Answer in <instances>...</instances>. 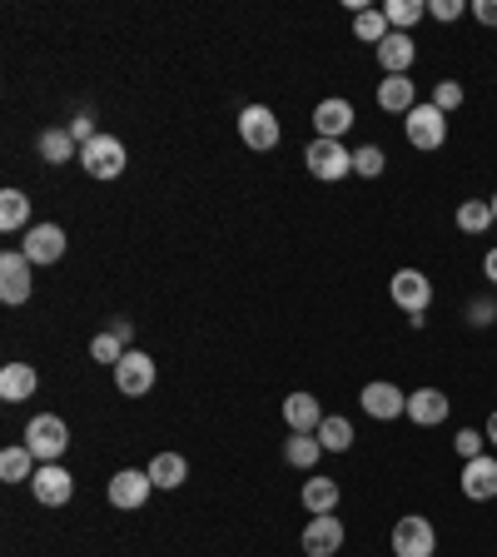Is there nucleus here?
<instances>
[{"label":"nucleus","instance_id":"obj_14","mask_svg":"<svg viewBox=\"0 0 497 557\" xmlns=\"http://www.w3.org/2000/svg\"><path fill=\"white\" fill-rule=\"evenodd\" d=\"M458 483H463V498L468 503H493L497 498V458H493V453H483V458H468Z\"/></svg>","mask_w":497,"mask_h":557},{"label":"nucleus","instance_id":"obj_28","mask_svg":"<svg viewBox=\"0 0 497 557\" xmlns=\"http://www.w3.org/2000/svg\"><path fill=\"white\" fill-rule=\"evenodd\" d=\"M30 224V199L21 195V189H0V230L15 234Z\"/></svg>","mask_w":497,"mask_h":557},{"label":"nucleus","instance_id":"obj_41","mask_svg":"<svg viewBox=\"0 0 497 557\" xmlns=\"http://www.w3.org/2000/svg\"><path fill=\"white\" fill-rule=\"evenodd\" d=\"M483 274H487V284H497V244L483 255Z\"/></svg>","mask_w":497,"mask_h":557},{"label":"nucleus","instance_id":"obj_16","mask_svg":"<svg viewBox=\"0 0 497 557\" xmlns=\"http://www.w3.org/2000/svg\"><path fill=\"white\" fill-rule=\"evenodd\" d=\"M353 120H359L353 115V104L338 100V95L313 104V129H319V139H344L348 129H353Z\"/></svg>","mask_w":497,"mask_h":557},{"label":"nucleus","instance_id":"obj_43","mask_svg":"<svg viewBox=\"0 0 497 557\" xmlns=\"http://www.w3.org/2000/svg\"><path fill=\"white\" fill-rule=\"evenodd\" d=\"M487 205H493V220H497V195H493V199H487Z\"/></svg>","mask_w":497,"mask_h":557},{"label":"nucleus","instance_id":"obj_23","mask_svg":"<svg viewBox=\"0 0 497 557\" xmlns=\"http://www.w3.org/2000/svg\"><path fill=\"white\" fill-rule=\"evenodd\" d=\"M145 473H150V483H154V487L174 493V487H179V483L189 478V463H185V453H154Z\"/></svg>","mask_w":497,"mask_h":557},{"label":"nucleus","instance_id":"obj_21","mask_svg":"<svg viewBox=\"0 0 497 557\" xmlns=\"http://www.w3.org/2000/svg\"><path fill=\"white\" fill-rule=\"evenodd\" d=\"M35 388H40V373L30 363H5L0 369V398L5 404H25V398H35Z\"/></svg>","mask_w":497,"mask_h":557},{"label":"nucleus","instance_id":"obj_18","mask_svg":"<svg viewBox=\"0 0 497 557\" xmlns=\"http://www.w3.org/2000/svg\"><path fill=\"white\" fill-rule=\"evenodd\" d=\"M324 418H328L324 404H319L313 394H303V388L284 398V423H289L294 433H319V423H324Z\"/></svg>","mask_w":497,"mask_h":557},{"label":"nucleus","instance_id":"obj_32","mask_svg":"<svg viewBox=\"0 0 497 557\" xmlns=\"http://www.w3.org/2000/svg\"><path fill=\"white\" fill-rule=\"evenodd\" d=\"M383 170H388V154H383L378 145H359V150H353V174H363V180H378Z\"/></svg>","mask_w":497,"mask_h":557},{"label":"nucleus","instance_id":"obj_3","mask_svg":"<svg viewBox=\"0 0 497 557\" xmlns=\"http://www.w3.org/2000/svg\"><path fill=\"white\" fill-rule=\"evenodd\" d=\"M303 164H309L313 180L334 185V180H348V170H353V154H348L344 139H309V145H303Z\"/></svg>","mask_w":497,"mask_h":557},{"label":"nucleus","instance_id":"obj_38","mask_svg":"<svg viewBox=\"0 0 497 557\" xmlns=\"http://www.w3.org/2000/svg\"><path fill=\"white\" fill-rule=\"evenodd\" d=\"M463 11H468L463 0H428V15H433V21H443V25H448V21H458V15H463Z\"/></svg>","mask_w":497,"mask_h":557},{"label":"nucleus","instance_id":"obj_11","mask_svg":"<svg viewBox=\"0 0 497 557\" xmlns=\"http://www.w3.org/2000/svg\"><path fill=\"white\" fill-rule=\"evenodd\" d=\"M30 493L40 508H60V503L75 498V478H70V468H60V463H40L30 478Z\"/></svg>","mask_w":497,"mask_h":557},{"label":"nucleus","instance_id":"obj_19","mask_svg":"<svg viewBox=\"0 0 497 557\" xmlns=\"http://www.w3.org/2000/svg\"><path fill=\"white\" fill-rule=\"evenodd\" d=\"M378 65H383V75H408L413 70V60H418V46H413V35H403V30H394L388 40H383L378 50Z\"/></svg>","mask_w":497,"mask_h":557},{"label":"nucleus","instance_id":"obj_24","mask_svg":"<svg viewBox=\"0 0 497 557\" xmlns=\"http://www.w3.org/2000/svg\"><path fill=\"white\" fill-rule=\"evenodd\" d=\"M40 160L46 164H70V160H80V145H75V135H70L65 125H50L46 135H40Z\"/></svg>","mask_w":497,"mask_h":557},{"label":"nucleus","instance_id":"obj_20","mask_svg":"<svg viewBox=\"0 0 497 557\" xmlns=\"http://www.w3.org/2000/svg\"><path fill=\"white\" fill-rule=\"evenodd\" d=\"M418 104V85L408 75H383L378 81V110L383 115H408Z\"/></svg>","mask_w":497,"mask_h":557},{"label":"nucleus","instance_id":"obj_22","mask_svg":"<svg viewBox=\"0 0 497 557\" xmlns=\"http://www.w3.org/2000/svg\"><path fill=\"white\" fill-rule=\"evenodd\" d=\"M299 503H303V512L309 518H324V512H334L338 508V483L334 478H303V493H299Z\"/></svg>","mask_w":497,"mask_h":557},{"label":"nucleus","instance_id":"obj_10","mask_svg":"<svg viewBox=\"0 0 497 557\" xmlns=\"http://www.w3.org/2000/svg\"><path fill=\"white\" fill-rule=\"evenodd\" d=\"M30 259H25V249H5V255H0V299L11 304H25L30 299V289H35V278H30Z\"/></svg>","mask_w":497,"mask_h":557},{"label":"nucleus","instance_id":"obj_4","mask_svg":"<svg viewBox=\"0 0 497 557\" xmlns=\"http://www.w3.org/2000/svg\"><path fill=\"white\" fill-rule=\"evenodd\" d=\"M403 129H408V145H413V150H443V139H448V115H443L433 100L428 104L418 100L403 115Z\"/></svg>","mask_w":497,"mask_h":557},{"label":"nucleus","instance_id":"obj_5","mask_svg":"<svg viewBox=\"0 0 497 557\" xmlns=\"http://www.w3.org/2000/svg\"><path fill=\"white\" fill-rule=\"evenodd\" d=\"M80 164H85L90 180H120L125 164H129V154H125V145H120L115 135H95L90 145H80Z\"/></svg>","mask_w":497,"mask_h":557},{"label":"nucleus","instance_id":"obj_6","mask_svg":"<svg viewBox=\"0 0 497 557\" xmlns=\"http://www.w3.org/2000/svg\"><path fill=\"white\" fill-rule=\"evenodd\" d=\"M388 299H394L408 319H413V313H428L433 309V278L423 274V269H398V274L388 278Z\"/></svg>","mask_w":497,"mask_h":557},{"label":"nucleus","instance_id":"obj_13","mask_svg":"<svg viewBox=\"0 0 497 557\" xmlns=\"http://www.w3.org/2000/svg\"><path fill=\"white\" fill-rule=\"evenodd\" d=\"M21 249H25V259H30L35 269L60 264V259H65V230H60V224H30Z\"/></svg>","mask_w":497,"mask_h":557},{"label":"nucleus","instance_id":"obj_12","mask_svg":"<svg viewBox=\"0 0 497 557\" xmlns=\"http://www.w3.org/2000/svg\"><path fill=\"white\" fill-rule=\"evenodd\" d=\"M115 388L125 398H145L154 388V359L150 354H139V348H129L125 359L115 363Z\"/></svg>","mask_w":497,"mask_h":557},{"label":"nucleus","instance_id":"obj_9","mask_svg":"<svg viewBox=\"0 0 497 557\" xmlns=\"http://www.w3.org/2000/svg\"><path fill=\"white\" fill-rule=\"evenodd\" d=\"M359 404H363V413L378 418V423H394V418H403V413H408V394L398 388V383H388V379L363 383Z\"/></svg>","mask_w":497,"mask_h":557},{"label":"nucleus","instance_id":"obj_1","mask_svg":"<svg viewBox=\"0 0 497 557\" xmlns=\"http://www.w3.org/2000/svg\"><path fill=\"white\" fill-rule=\"evenodd\" d=\"M25 448L35 453V463H60L70 448V429L60 413H35L25 423Z\"/></svg>","mask_w":497,"mask_h":557},{"label":"nucleus","instance_id":"obj_17","mask_svg":"<svg viewBox=\"0 0 497 557\" xmlns=\"http://www.w3.org/2000/svg\"><path fill=\"white\" fill-rule=\"evenodd\" d=\"M448 394L443 388H413L408 394V418H413L418 429H438L443 418H448Z\"/></svg>","mask_w":497,"mask_h":557},{"label":"nucleus","instance_id":"obj_29","mask_svg":"<svg viewBox=\"0 0 497 557\" xmlns=\"http://www.w3.org/2000/svg\"><path fill=\"white\" fill-rule=\"evenodd\" d=\"M383 15H388V25L394 30H413L423 15H428V0H383Z\"/></svg>","mask_w":497,"mask_h":557},{"label":"nucleus","instance_id":"obj_27","mask_svg":"<svg viewBox=\"0 0 497 557\" xmlns=\"http://www.w3.org/2000/svg\"><path fill=\"white\" fill-rule=\"evenodd\" d=\"M0 478H5V483H25V478H35V453L25 448V443H11V448L0 453Z\"/></svg>","mask_w":497,"mask_h":557},{"label":"nucleus","instance_id":"obj_31","mask_svg":"<svg viewBox=\"0 0 497 557\" xmlns=\"http://www.w3.org/2000/svg\"><path fill=\"white\" fill-rule=\"evenodd\" d=\"M353 35H359V40H369V46L378 50L383 40L394 35V25H388V15H383V5H378V11H373V5H369V11H363V15H353Z\"/></svg>","mask_w":497,"mask_h":557},{"label":"nucleus","instance_id":"obj_40","mask_svg":"<svg viewBox=\"0 0 497 557\" xmlns=\"http://www.w3.org/2000/svg\"><path fill=\"white\" fill-rule=\"evenodd\" d=\"M110 334H115L120 344L129 348V338H135V324H129V319H110Z\"/></svg>","mask_w":497,"mask_h":557},{"label":"nucleus","instance_id":"obj_8","mask_svg":"<svg viewBox=\"0 0 497 557\" xmlns=\"http://www.w3.org/2000/svg\"><path fill=\"white\" fill-rule=\"evenodd\" d=\"M150 473L145 468H120L115 478H110V487H104V498H110V508H120V512H135V508H145L150 503Z\"/></svg>","mask_w":497,"mask_h":557},{"label":"nucleus","instance_id":"obj_7","mask_svg":"<svg viewBox=\"0 0 497 557\" xmlns=\"http://www.w3.org/2000/svg\"><path fill=\"white\" fill-rule=\"evenodd\" d=\"M239 139L249 145V150L269 154L284 139V129H278V115L269 110V104H244L239 110Z\"/></svg>","mask_w":497,"mask_h":557},{"label":"nucleus","instance_id":"obj_33","mask_svg":"<svg viewBox=\"0 0 497 557\" xmlns=\"http://www.w3.org/2000/svg\"><path fill=\"white\" fill-rule=\"evenodd\" d=\"M125 354H129V348L120 344V338L110 334V329H104V334H95V338H90V359H95V363H110V369H115V363L125 359Z\"/></svg>","mask_w":497,"mask_h":557},{"label":"nucleus","instance_id":"obj_37","mask_svg":"<svg viewBox=\"0 0 497 557\" xmlns=\"http://www.w3.org/2000/svg\"><path fill=\"white\" fill-rule=\"evenodd\" d=\"M65 129H70V135H75V145H90V139L100 135V129H95V115H90V110H80V115L70 120Z\"/></svg>","mask_w":497,"mask_h":557},{"label":"nucleus","instance_id":"obj_42","mask_svg":"<svg viewBox=\"0 0 497 557\" xmlns=\"http://www.w3.org/2000/svg\"><path fill=\"white\" fill-rule=\"evenodd\" d=\"M483 433H487V443H493V448H497V408H493V413H487V423H483Z\"/></svg>","mask_w":497,"mask_h":557},{"label":"nucleus","instance_id":"obj_35","mask_svg":"<svg viewBox=\"0 0 497 557\" xmlns=\"http://www.w3.org/2000/svg\"><path fill=\"white\" fill-rule=\"evenodd\" d=\"M483 443H487L483 429H463L458 438H452V448H458V458L468 463V458H483Z\"/></svg>","mask_w":497,"mask_h":557},{"label":"nucleus","instance_id":"obj_36","mask_svg":"<svg viewBox=\"0 0 497 557\" xmlns=\"http://www.w3.org/2000/svg\"><path fill=\"white\" fill-rule=\"evenodd\" d=\"M468 324H473V329L497 324V299H473V304H468Z\"/></svg>","mask_w":497,"mask_h":557},{"label":"nucleus","instance_id":"obj_39","mask_svg":"<svg viewBox=\"0 0 497 557\" xmlns=\"http://www.w3.org/2000/svg\"><path fill=\"white\" fill-rule=\"evenodd\" d=\"M477 25H497V0H473Z\"/></svg>","mask_w":497,"mask_h":557},{"label":"nucleus","instance_id":"obj_26","mask_svg":"<svg viewBox=\"0 0 497 557\" xmlns=\"http://www.w3.org/2000/svg\"><path fill=\"white\" fill-rule=\"evenodd\" d=\"M313 438L324 443V453H348V448H353V438H359V433H353V423H348L344 413H328L324 423H319V433H313Z\"/></svg>","mask_w":497,"mask_h":557},{"label":"nucleus","instance_id":"obj_25","mask_svg":"<svg viewBox=\"0 0 497 557\" xmlns=\"http://www.w3.org/2000/svg\"><path fill=\"white\" fill-rule=\"evenodd\" d=\"M319 458H324V443L313 438V433H294V438L284 443V463L299 468V473H313V468H319Z\"/></svg>","mask_w":497,"mask_h":557},{"label":"nucleus","instance_id":"obj_15","mask_svg":"<svg viewBox=\"0 0 497 557\" xmlns=\"http://www.w3.org/2000/svg\"><path fill=\"white\" fill-rule=\"evenodd\" d=\"M338 547H344V522H338L334 512L309 518V528H303V553L309 557H334Z\"/></svg>","mask_w":497,"mask_h":557},{"label":"nucleus","instance_id":"obj_30","mask_svg":"<svg viewBox=\"0 0 497 557\" xmlns=\"http://www.w3.org/2000/svg\"><path fill=\"white\" fill-rule=\"evenodd\" d=\"M452 220H458V230H463V234H487L497 224L487 199H468V205H458V214H452Z\"/></svg>","mask_w":497,"mask_h":557},{"label":"nucleus","instance_id":"obj_2","mask_svg":"<svg viewBox=\"0 0 497 557\" xmlns=\"http://www.w3.org/2000/svg\"><path fill=\"white\" fill-rule=\"evenodd\" d=\"M394 557H438V528L423 512H403L394 522Z\"/></svg>","mask_w":497,"mask_h":557},{"label":"nucleus","instance_id":"obj_34","mask_svg":"<svg viewBox=\"0 0 497 557\" xmlns=\"http://www.w3.org/2000/svg\"><path fill=\"white\" fill-rule=\"evenodd\" d=\"M433 104H438L443 115H452V110L463 104V85H458V81H438V85H433Z\"/></svg>","mask_w":497,"mask_h":557}]
</instances>
